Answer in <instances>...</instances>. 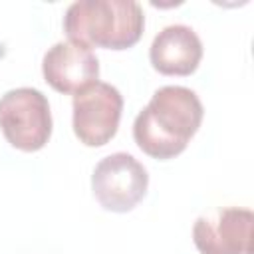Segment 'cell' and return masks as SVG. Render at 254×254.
Here are the masks:
<instances>
[{
    "label": "cell",
    "mask_w": 254,
    "mask_h": 254,
    "mask_svg": "<svg viewBox=\"0 0 254 254\" xmlns=\"http://www.w3.org/2000/svg\"><path fill=\"white\" fill-rule=\"evenodd\" d=\"M202 103L198 95L183 85L159 87L151 101L133 121L137 147L153 159H173L181 155L202 123Z\"/></svg>",
    "instance_id": "obj_1"
},
{
    "label": "cell",
    "mask_w": 254,
    "mask_h": 254,
    "mask_svg": "<svg viewBox=\"0 0 254 254\" xmlns=\"http://www.w3.org/2000/svg\"><path fill=\"white\" fill-rule=\"evenodd\" d=\"M143 28V8L133 0H77L64 14L69 42L89 50H127L139 42Z\"/></svg>",
    "instance_id": "obj_2"
},
{
    "label": "cell",
    "mask_w": 254,
    "mask_h": 254,
    "mask_svg": "<svg viewBox=\"0 0 254 254\" xmlns=\"http://www.w3.org/2000/svg\"><path fill=\"white\" fill-rule=\"evenodd\" d=\"M0 129L6 141L26 153L40 151L52 135L48 97L36 87H16L0 97Z\"/></svg>",
    "instance_id": "obj_3"
},
{
    "label": "cell",
    "mask_w": 254,
    "mask_h": 254,
    "mask_svg": "<svg viewBox=\"0 0 254 254\" xmlns=\"http://www.w3.org/2000/svg\"><path fill=\"white\" fill-rule=\"evenodd\" d=\"M147 169L129 153L103 157L91 175V190L97 202L111 212L133 210L147 194Z\"/></svg>",
    "instance_id": "obj_4"
},
{
    "label": "cell",
    "mask_w": 254,
    "mask_h": 254,
    "mask_svg": "<svg viewBox=\"0 0 254 254\" xmlns=\"http://www.w3.org/2000/svg\"><path fill=\"white\" fill-rule=\"evenodd\" d=\"M73 133L87 147L109 143L119 127L123 95L105 81H95L73 95Z\"/></svg>",
    "instance_id": "obj_5"
},
{
    "label": "cell",
    "mask_w": 254,
    "mask_h": 254,
    "mask_svg": "<svg viewBox=\"0 0 254 254\" xmlns=\"http://www.w3.org/2000/svg\"><path fill=\"white\" fill-rule=\"evenodd\" d=\"M252 226L250 208L218 206L196 218L192 242L200 254H252Z\"/></svg>",
    "instance_id": "obj_6"
},
{
    "label": "cell",
    "mask_w": 254,
    "mask_h": 254,
    "mask_svg": "<svg viewBox=\"0 0 254 254\" xmlns=\"http://www.w3.org/2000/svg\"><path fill=\"white\" fill-rule=\"evenodd\" d=\"M44 79L60 93H77L99 77L97 56L75 42L54 44L42 60Z\"/></svg>",
    "instance_id": "obj_7"
},
{
    "label": "cell",
    "mask_w": 254,
    "mask_h": 254,
    "mask_svg": "<svg viewBox=\"0 0 254 254\" xmlns=\"http://www.w3.org/2000/svg\"><path fill=\"white\" fill-rule=\"evenodd\" d=\"M202 58V42L185 24L163 28L149 50L151 65L163 75H190Z\"/></svg>",
    "instance_id": "obj_8"
}]
</instances>
